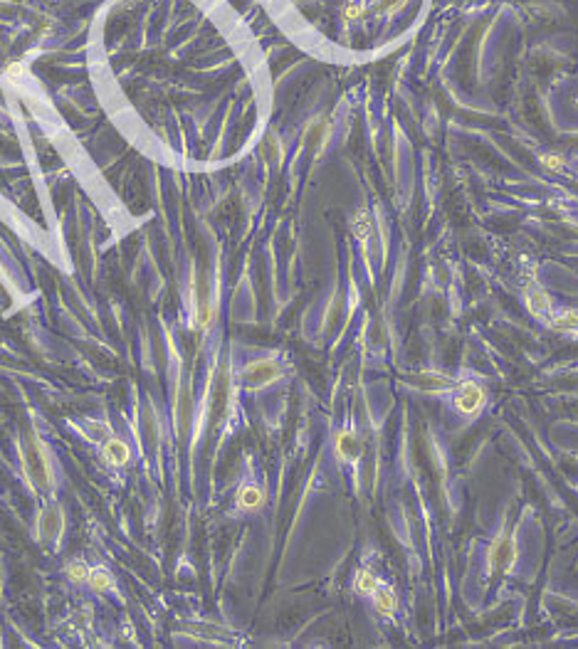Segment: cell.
<instances>
[{"label":"cell","mask_w":578,"mask_h":649,"mask_svg":"<svg viewBox=\"0 0 578 649\" xmlns=\"http://www.w3.org/2000/svg\"><path fill=\"white\" fill-rule=\"evenodd\" d=\"M20 460L22 469L28 482L33 484L35 492H49L55 487V469H52V460H49L47 449H45L42 439L35 430L22 432L20 437Z\"/></svg>","instance_id":"1"},{"label":"cell","mask_w":578,"mask_h":649,"mask_svg":"<svg viewBox=\"0 0 578 649\" xmlns=\"http://www.w3.org/2000/svg\"><path fill=\"white\" fill-rule=\"evenodd\" d=\"M230 405V366L223 363L213 375V385H210V400H208V430L215 432L220 428V422L228 415Z\"/></svg>","instance_id":"2"},{"label":"cell","mask_w":578,"mask_h":649,"mask_svg":"<svg viewBox=\"0 0 578 649\" xmlns=\"http://www.w3.org/2000/svg\"><path fill=\"white\" fill-rule=\"evenodd\" d=\"M213 321V287L208 276L193 279V331L205 334Z\"/></svg>","instance_id":"3"},{"label":"cell","mask_w":578,"mask_h":649,"mask_svg":"<svg viewBox=\"0 0 578 649\" xmlns=\"http://www.w3.org/2000/svg\"><path fill=\"white\" fill-rule=\"evenodd\" d=\"M175 432H178L180 439H186L191 435L193 428V412H196V405H193V388H191V378L188 373H183L180 378V388L175 393Z\"/></svg>","instance_id":"4"},{"label":"cell","mask_w":578,"mask_h":649,"mask_svg":"<svg viewBox=\"0 0 578 649\" xmlns=\"http://www.w3.org/2000/svg\"><path fill=\"white\" fill-rule=\"evenodd\" d=\"M240 378L247 388L260 390V388H267V385H272L274 380L282 378V368H279V363L272 361V358H260V361L247 363L245 368H242Z\"/></svg>","instance_id":"5"},{"label":"cell","mask_w":578,"mask_h":649,"mask_svg":"<svg viewBox=\"0 0 578 649\" xmlns=\"http://www.w3.org/2000/svg\"><path fill=\"white\" fill-rule=\"evenodd\" d=\"M38 531L42 541H60L62 531H65V511L57 501H47L40 511Z\"/></svg>","instance_id":"6"},{"label":"cell","mask_w":578,"mask_h":649,"mask_svg":"<svg viewBox=\"0 0 578 649\" xmlns=\"http://www.w3.org/2000/svg\"><path fill=\"white\" fill-rule=\"evenodd\" d=\"M455 405H458V410L464 412V415H475V412L485 405V390L477 383H472V380H467V383L460 385L458 395H455Z\"/></svg>","instance_id":"7"},{"label":"cell","mask_w":578,"mask_h":649,"mask_svg":"<svg viewBox=\"0 0 578 649\" xmlns=\"http://www.w3.org/2000/svg\"><path fill=\"white\" fill-rule=\"evenodd\" d=\"M514 558H517V553H514V541H512V538H509V535L497 538L494 546H492V551H490L492 570H497V573H507V570L512 568Z\"/></svg>","instance_id":"8"},{"label":"cell","mask_w":578,"mask_h":649,"mask_svg":"<svg viewBox=\"0 0 578 649\" xmlns=\"http://www.w3.org/2000/svg\"><path fill=\"white\" fill-rule=\"evenodd\" d=\"M102 457H104V462H107L109 467H114V469L126 467L131 462L129 442H124L121 437H114V435H111V437L102 444Z\"/></svg>","instance_id":"9"},{"label":"cell","mask_w":578,"mask_h":649,"mask_svg":"<svg viewBox=\"0 0 578 649\" xmlns=\"http://www.w3.org/2000/svg\"><path fill=\"white\" fill-rule=\"evenodd\" d=\"M526 306H529L531 314L539 316V319H549L551 316V299H549V294L539 287L526 289Z\"/></svg>","instance_id":"10"},{"label":"cell","mask_w":578,"mask_h":649,"mask_svg":"<svg viewBox=\"0 0 578 649\" xmlns=\"http://www.w3.org/2000/svg\"><path fill=\"white\" fill-rule=\"evenodd\" d=\"M265 503V492L255 484H245L237 492V509L242 511H257Z\"/></svg>","instance_id":"11"},{"label":"cell","mask_w":578,"mask_h":649,"mask_svg":"<svg viewBox=\"0 0 578 649\" xmlns=\"http://www.w3.org/2000/svg\"><path fill=\"white\" fill-rule=\"evenodd\" d=\"M336 452H338V457L341 460H346V462H354V460H359V455H361V442H359V437H356L354 432H338V437H336Z\"/></svg>","instance_id":"12"},{"label":"cell","mask_w":578,"mask_h":649,"mask_svg":"<svg viewBox=\"0 0 578 649\" xmlns=\"http://www.w3.org/2000/svg\"><path fill=\"white\" fill-rule=\"evenodd\" d=\"M371 597H373V605H376V612L383 617H391L393 612H396V607H398L396 593H393L391 588H386V585H378V590Z\"/></svg>","instance_id":"13"},{"label":"cell","mask_w":578,"mask_h":649,"mask_svg":"<svg viewBox=\"0 0 578 649\" xmlns=\"http://www.w3.org/2000/svg\"><path fill=\"white\" fill-rule=\"evenodd\" d=\"M65 575L70 583H89V575H92V568H89V563L84 561V558H72V561H67L65 565Z\"/></svg>","instance_id":"14"},{"label":"cell","mask_w":578,"mask_h":649,"mask_svg":"<svg viewBox=\"0 0 578 649\" xmlns=\"http://www.w3.org/2000/svg\"><path fill=\"white\" fill-rule=\"evenodd\" d=\"M89 588L97 593V595H107L114 590V578L107 568H92V575H89Z\"/></svg>","instance_id":"15"},{"label":"cell","mask_w":578,"mask_h":649,"mask_svg":"<svg viewBox=\"0 0 578 649\" xmlns=\"http://www.w3.org/2000/svg\"><path fill=\"white\" fill-rule=\"evenodd\" d=\"M351 230H354L356 240H361V242H366V240H371L373 235V220L371 215L366 210H359L356 212V217L351 220Z\"/></svg>","instance_id":"16"},{"label":"cell","mask_w":578,"mask_h":649,"mask_svg":"<svg viewBox=\"0 0 578 649\" xmlns=\"http://www.w3.org/2000/svg\"><path fill=\"white\" fill-rule=\"evenodd\" d=\"M378 585H381V580H378L376 575L371 573V570H359V573H356L354 588H356V593H359V595L371 597L373 593L378 590Z\"/></svg>","instance_id":"17"},{"label":"cell","mask_w":578,"mask_h":649,"mask_svg":"<svg viewBox=\"0 0 578 649\" xmlns=\"http://www.w3.org/2000/svg\"><path fill=\"white\" fill-rule=\"evenodd\" d=\"M327 136H329L327 121H314V124L309 126V131H306V141H309L311 151H319V148L327 143Z\"/></svg>","instance_id":"18"},{"label":"cell","mask_w":578,"mask_h":649,"mask_svg":"<svg viewBox=\"0 0 578 649\" xmlns=\"http://www.w3.org/2000/svg\"><path fill=\"white\" fill-rule=\"evenodd\" d=\"M84 432H87V437L92 439V442H97V444H104L107 439L111 437L109 422H104V420H89L87 428H84Z\"/></svg>","instance_id":"19"},{"label":"cell","mask_w":578,"mask_h":649,"mask_svg":"<svg viewBox=\"0 0 578 649\" xmlns=\"http://www.w3.org/2000/svg\"><path fill=\"white\" fill-rule=\"evenodd\" d=\"M415 383L425 390H445L453 385L450 378H445V375H440V373H420V375H415Z\"/></svg>","instance_id":"20"},{"label":"cell","mask_w":578,"mask_h":649,"mask_svg":"<svg viewBox=\"0 0 578 649\" xmlns=\"http://www.w3.org/2000/svg\"><path fill=\"white\" fill-rule=\"evenodd\" d=\"M554 329L559 331H578V308H566L554 316Z\"/></svg>","instance_id":"21"},{"label":"cell","mask_w":578,"mask_h":649,"mask_svg":"<svg viewBox=\"0 0 578 649\" xmlns=\"http://www.w3.org/2000/svg\"><path fill=\"white\" fill-rule=\"evenodd\" d=\"M143 432H146L151 449L159 447V425H156V417H153L151 407H146V412H143Z\"/></svg>","instance_id":"22"},{"label":"cell","mask_w":578,"mask_h":649,"mask_svg":"<svg viewBox=\"0 0 578 649\" xmlns=\"http://www.w3.org/2000/svg\"><path fill=\"white\" fill-rule=\"evenodd\" d=\"M539 161H541V166H544V168H549V171H556V173H559V171H563V166H566V163H563V158L561 156H554V153H541Z\"/></svg>","instance_id":"23"},{"label":"cell","mask_w":578,"mask_h":649,"mask_svg":"<svg viewBox=\"0 0 578 649\" xmlns=\"http://www.w3.org/2000/svg\"><path fill=\"white\" fill-rule=\"evenodd\" d=\"M344 17H346V22L361 20V17H364V8L356 6V3H349V6H346V10H344Z\"/></svg>","instance_id":"24"},{"label":"cell","mask_w":578,"mask_h":649,"mask_svg":"<svg viewBox=\"0 0 578 649\" xmlns=\"http://www.w3.org/2000/svg\"><path fill=\"white\" fill-rule=\"evenodd\" d=\"M400 6H403V0H378L373 10H376V13H391V10H396V8H400Z\"/></svg>","instance_id":"25"},{"label":"cell","mask_w":578,"mask_h":649,"mask_svg":"<svg viewBox=\"0 0 578 649\" xmlns=\"http://www.w3.org/2000/svg\"><path fill=\"white\" fill-rule=\"evenodd\" d=\"M6 75L10 77V79H15V81H17L22 75H25V67H22V62H13V65L6 70Z\"/></svg>","instance_id":"26"},{"label":"cell","mask_w":578,"mask_h":649,"mask_svg":"<svg viewBox=\"0 0 578 649\" xmlns=\"http://www.w3.org/2000/svg\"><path fill=\"white\" fill-rule=\"evenodd\" d=\"M265 151H267V158H270V161H274V158H277V156H279V148H277V141H274V139H272V136H270V139H267V141H265Z\"/></svg>","instance_id":"27"},{"label":"cell","mask_w":578,"mask_h":649,"mask_svg":"<svg viewBox=\"0 0 578 649\" xmlns=\"http://www.w3.org/2000/svg\"><path fill=\"white\" fill-rule=\"evenodd\" d=\"M89 623V612H77L75 617H72V625L75 627H82V625H87Z\"/></svg>","instance_id":"28"}]
</instances>
